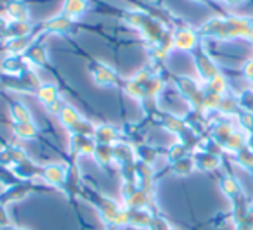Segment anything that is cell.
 Here are the masks:
<instances>
[{"label":"cell","instance_id":"obj_1","mask_svg":"<svg viewBox=\"0 0 253 230\" xmlns=\"http://www.w3.org/2000/svg\"><path fill=\"white\" fill-rule=\"evenodd\" d=\"M39 95H40V99H42V101L54 102V101H56V88H54L52 85H49V87H43V88H40Z\"/></svg>","mask_w":253,"mask_h":230},{"label":"cell","instance_id":"obj_2","mask_svg":"<svg viewBox=\"0 0 253 230\" xmlns=\"http://www.w3.org/2000/svg\"><path fill=\"white\" fill-rule=\"evenodd\" d=\"M85 7V0H68L66 2V11L70 14H77V12H82Z\"/></svg>","mask_w":253,"mask_h":230},{"label":"cell","instance_id":"obj_3","mask_svg":"<svg viewBox=\"0 0 253 230\" xmlns=\"http://www.w3.org/2000/svg\"><path fill=\"white\" fill-rule=\"evenodd\" d=\"M16 132H18L19 137H30V135L35 133V128L32 126V123H19V126H18Z\"/></svg>","mask_w":253,"mask_h":230},{"label":"cell","instance_id":"obj_4","mask_svg":"<svg viewBox=\"0 0 253 230\" xmlns=\"http://www.w3.org/2000/svg\"><path fill=\"white\" fill-rule=\"evenodd\" d=\"M63 119L66 123H70V125H77V121H78V115L73 111L71 108H64V111H63Z\"/></svg>","mask_w":253,"mask_h":230}]
</instances>
